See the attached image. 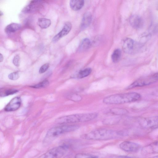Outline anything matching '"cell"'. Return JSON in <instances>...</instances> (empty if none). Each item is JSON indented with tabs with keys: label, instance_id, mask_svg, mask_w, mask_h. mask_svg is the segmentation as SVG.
<instances>
[{
	"label": "cell",
	"instance_id": "obj_32",
	"mask_svg": "<svg viewBox=\"0 0 158 158\" xmlns=\"http://www.w3.org/2000/svg\"><path fill=\"white\" fill-rule=\"evenodd\" d=\"M152 94L153 96L158 97V89L152 92Z\"/></svg>",
	"mask_w": 158,
	"mask_h": 158
},
{
	"label": "cell",
	"instance_id": "obj_1",
	"mask_svg": "<svg viewBox=\"0 0 158 158\" xmlns=\"http://www.w3.org/2000/svg\"><path fill=\"white\" fill-rule=\"evenodd\" d=\"M124 135V133L122 131L100 128L84 134L81 137L87 140H106L120 138Z\"/></svg>",
	"mask_w": 158,
	"mask_h": 158
},
{
	"label": "cell",
	"instance_id": "obj_26",
	"mask_svg": "<svg viewBox=\"0 0 158 158\" xmlns=\"http://www.w3.org/2000/svg\"><path fill=\"white\" fill-rule=\"evenodd\" d=\"M18 91V90L15 89H8L1 93V96L2 97L8 96L15 94Z\"/></svg>",
	"mask_w": 158,
	"mask_h": 158
},
{
	"label": "cell",
	"instance_id": "obj_20",
	"mask_svg": "<svg viewBox=\"0 0 158 158\" xmlns=\"http://www.w3.org/2000/svg\"><path fill=\"white\" fill-rule=\"evenodd\" d=\"M92 72V69L90 68H87L80 71L77 75L78 78H84L89 75Z\"/></svg>",
	"mask_w": 158,
	"mask_h": 158
},
{
	"label": "cell",
	"instance_id": "obj_3",
	"mask_svg": "<svg viewBox=\"0 0 158 158\" xmlns=\"http://www.w3.org/2000/svg\"><path fill=\"white\" fill-rule=\"evenodd\" d=\"M98 115L96 112L76 114L59 118L56 122L60 124L86 122L96 118Z\"/></svg>",
	"mask_w": 158,
	"mask_h": 158
},
{
	"label": "cell",
	"instance_id": "obj_18",
	"mask_svg": "<svg viewBox=\"0 0 158 158\" xmlns=\"http://www.w3.org/2000/svg\"><path fill=\"white\" fill-rule=\"evenodd\" d=\"M37 24L42 29H46L50 26L51 21L50 19L41 18L38 19Z\"/></svg>",
	"mask_w": 158,
	"mask_h": 158
},
{
	"label": "cell",
	"instance_id": "obj_34",
	"mask_svg": "<svg viewBox=\"0 0 158 158\" xmlns=\"http://www.w3.org/2000/svg\"><path fill=\"white\" fill-rule=\"evenodd\" d=\"M3 15V13L0 10V16H2Z\"/></svg>",
	"mask_w": 158,
	"mask_h": 158
},
{
	"label": "cell",
	"instance_id": "obj_29",
	"mask_svg": "<svg viewBox=\"0 0 158 158\" xmlns=\"http://www.w3.org/2000/svg\"><path fill=\"white\" fill-rule=\"evenodd\" d=\"M49 67V64L46 63L42 66L39 70V73H42L45 72L48 69Z\"/></svg>",
	"mask_w": 158,
	"mask_h": 158
},
{
	"label": "cell",
	"instance_id": "obj_6",
	"mask_svg": "<svg viewBox=\"0 0 158 158\" xmlns=\"http://www.w3.org/2000/svg\"><path fill=\"white\" fill-rule=\"evenodd\" d=\"M158 81V73L141 78L136 80L126 88L130 89L135 87H142L150 85Z\"/></svg>",
	"mask_w": 158,
	"mask_h": 158
},
{
	"label": "cell",
	"instance_id": "obj_13",
	"mask_svg": "<svg viewBox=\"0 0 158 158\" xmlns=\"http://www.w3.org/2000/svg\"><path fill=\"white\" fill-rule=\"evenodd\" d=\"M129 22L131 26L135 29H139L143 27V20L139 15H132L130 18Z\"/></svg>",
	"mask_w": 158,
	"mask_h": 158
},
{
	"label": "cell",
	"instance_id": "obj_15",
	"mask_svg": "<svg viewBox=\"0 0 158 158\" xmlns=\"http://www.w3.org/2000/svg\"><path fill=\"white\" fill-rule=\"evenodd\" d=\"M41 1H32L29 4L25 6L22 10L25 13L31 12L36 10L39 7V5Z\"/></svg>",
	"mask_w": 158,
	"mask_h": 158
},
{
	"label": "cell",
	"instance_id": "obj_35",
	"mask_svg": "<svg viewBox=\"0 0 158 158\" xmlns=\"http://www.w3.org/2000/svg\"><path fill=\"white\" fill-rule=\"evenodd\" d=\"M152 158H158V155L155 156L154 157H153Z\"/></svg>",
	"mask_w": 158,
	"mask_h": 158
},
{
	"label": "cell",
	"instance_id": "obj_17",
	"mask_svg": "<svg viewBox=\"0 0 158 158\" xmlns=\"http://www.w3.org/2000/svg\"><path fill=\"white\" fill-rule=\"evenodd\" d=\"M20 24L12 23L8 25L5 28V31L7 34L14 33L19 30L21 28Z\"/></svg>",
	"mask_w": 158,
	"mask_h": 158
},
{
	"label": "cell",
	"instance_id": "obj_16",
	"mask_svg": "<svg viewBox=\"0 0 158 158\" xmlns=\"http://www.w3.org/2000/svg\"><path fill=\"white\" fill-rule=\"evenodd\" d=\"M84 1L82 0H73L70 1L71 8L75 11L80 10L84 6Z\"/></svg>",
	"mask_w": 158,
	"mask_h": 158
},
{
	"label": "cell",
	"instance_id": "obj_2",
	"mask_svg": "<svg viewBox=\"0 0 158 158\" xmlns=\"http://www.w3.org/2000/svg\"><path fill=\"white\" fill-rule=\"evenodd\" d=\"M140 98V95L136 92L126 93L107 96L104 98L103 102L106 104H120L134 102Z\"/></svg>",
	"mask_w": 158,
	"mask_h": 158
},
{
	"label": "cell",
	"instance_id": "obj_31",
	"mask_svg": "<svg viewBox=\"0 0 158 158\" xmlns=\"http://www.w3.org/2000/svg\"><path fill=\"white\" fill-rule=\"evenodd\" d=\"M116 158H134L133 157H130L127 156H124V155H122V156H119Z\"/></svg>",
	"mask_w": 158,
	"mask_h": 158
},
{
	"label": "cell",
	"instance_id": "obj_9",
	"mask_svg": "<svg viewBox=\"0 0 158 158\" xmlns=\"http://www.w3.org/2000/svg\"><path fill=\"white\" fill-rule=\"evenodd\" d=\"M134 40L131 38H127L123 41L122 48L124 52L128 54H131L134 52L135 48Z\"/></svg>",
	"mask_w": 158,
	"mask_h": 158
},
{
	"label": "cell",
	"instance_id": "obj_7",
	"mask_svg": "<svg viewBox=\"0 0 158 158\" xmlns=\"http://www.w3.org/2000/svg\"><path fill=\"white\" fill-rule=\"evenodd\" d=\"M119 147L123 150L127 152H135L139 151L140 148V145L135 143L125 141L119 144Z\"/></svg>",
	"mask_w": 158,
	"mask_h": 158
},
{
	"label": "cell",
	"instance_id": "obj_27",
	"mask_svg": "<svg viewBox=\"0 0 158 158\" xmlns=\"http://www.w3.org/2000/svg\"><path fill=\"white\" fill-rule=\"evenodd\" d=\"M70 99L75 102H79L81 100L82 97L77 94H74L71 95L69 97Z\"/></svg>",
	"mask_w": 158,
	"mask_h": 158
},
{
	"label": "cell",
	"instance_id": "obj_21",
	"mask_svg": "<svg viewBox=\"0 0 158 158\" xmlns=\"http://www.w3.org/2000/svg\"><path fill=\"white\" fill-rule=\"evenodd\" d=\"M122 52L119 49L114 50L111 55V59L114 63H117L120 60Z\"/></svg>",
	"mask_w": 158,
	"mask_h": 158
},
{
	"label": "cell",
	"instance_id": "obj_24",
	"mask_svg": "<svg viewBox=\"0 0 158 158\" xmlns=\"http://www.w3.org/2000/svg\"><path fill=\"white\" fill-rule=\"evenodd\" d=\"M49 84V81L47 80H45L38 84L30 86L33 88L39 89L45 87Z\"/></svg>",
	"mask_w": 158,
	"mask_h": 158
},
{
	"label": "cell",
	"instance_id": "obj_12",
	"mask_svg": "<svg viewBox=\"0 0 158 158\" xmlns=\"http://www.w3.org/2000/svg\"><path fill=\"white\" fill-rule=\"evenodd\" d=\"M144 155L158 153V141H155L143 147L141 150Z\"/></svg>",
	"mask_w": 158,
	"mask_h": 158
},
{
	"label": "cell",
	"instance_id": "obj_8",
	"mask_svg": "<svg viewBox=\"0 0 158 158\" xmlns=\"http://www.w3.org/2000/svg\"><path fill=\"white\" fill-rule=\"evenodd\" d=\"M140 125L145 128H151L158 126V116L145 118L139 122Z\"/></svg>",
	"mask_w": 158,
	"mask_h": 158
},
{
	"label": "cell",
	"instance_id": "obj_14",
	"mask_svg": "<svg viewBox=\"0 0 158 158\" xmlns=\"http://www.w3.org/2000/svg\"><path fill=\"white\" fill-rule=\"evenodd\" d=\"M92 20V15L89 12H86L84 15L80 24L81 29H84L88 27Z\"/></svg>",
	"mask_w": 158,
	"mask_h": 158
},
{
	"label": "cell",
	"instance_id": "obj_10",
	"mask_svg": "<svg viewBox=\"0 0 158 158\" xmlns=\"http://www.w3.org/2000/svg\"><path fill=\"white\" fill-rule=\"evenodd\" d=\"M72 27V24L70 22H66L61 30L52 39V42L56 43L62 38L67 35L70 31Z\"/></svg>",
	"mask_w": 158,
	"mask_h": 158
},
{
	"label": "cell",
	"instance_id": "obj_30",
	"mask_svg": "<svg viewBox=\"0 0 158 158\" xmlns=\"http://www.w3.org/2000/svg\"><path fill=\"white\" fill-rule=\"evenodd\" d=\"M20 58L18 55H16L14 57L13 60V64L16 67H19L20 64Z\"/></svg>",
	"mask_w": 158,
	"mask_h": 158
},
{
	"label": "cell",
	"instance_id": "obj_5",
	"mask_svg": "<svg viewBox=\"0 0 158 158\" xmlns=\"http://www.w3.org/2000/svg\"><path fill=\"white\" fill-rule=\"evenodd\" d=\"M69 148V144L64 143L50 149L38 158H61L64 155Z\"/></svg>",
	"mask_w": 158,
	"mask_h": 158
},
{
	"label": "cell",
	"instance_id": "obj_11",
	"mask_svg": "<svg viewBox=\"0 0 158 158\" xmlns=\"http://www.w3.org/2000/svg\"><path fill=\"white\" fill-rule=\"evenodd\" d=\"M21 100L20 97H16L13 98L6 105L4 110L6 111H12L18 110L20 107Z\"/></svg>",
	"mask_w": 158,
	"mask_h": 158
},
{
	"label": "cell",
	"instance_id": "obj_25",
	"mask_svg": "<svg viewBox=\"0 0 158 158\" xmlns=\"http://www.w3.org/2000/svg\"><path fill=\"white\" fill-rule=\"evenodd\" d=\"M75 158H98V156L85 153H79L75 156Z\"/></svg>",
	"mask_w": 158,
	"mask_h": 158
},
{
	"label": "cell",
	"instance_id": "obj_4",
	"mask_svg": "<svg viewBox=\"0 0 158 158\" xmlns=\"http://www.w3.org/2000/svg\"><path fill=\"white\" fill-rule=\"evenodd\" d=\"M79 128V126L76 125H63L52 127L48 131L44 141L48 143L63 134L75 131Z\"/></svg>",
	"mask_w": 158,
	"mask_h": 158
},
{
	"label": "cell",
	"instance_id": "obj_22",
	"mask_svg": "<svg viewBox=\"0 0 158 158\" xmlns=\"http://www.w3.org/2000/svg\"><path fill=\"white\" fill-rule=\"evenodd\" d=\"M110 111L112 114L116 115H123L128 113L126 110L119 108H112L110 109Z\"/></svg>",
	"mask_w": 158,
	"mask_h": 158
},
{
	"label": "cell",
	"instance_id": "obj_33",
	"mask_svg": "<svg viewBox=\"0 0 158 158\" xmlns=\"http://www.w3.org/2000/svg\"><path fill=\"white\" fill-rule=\"evenodd\" d=\"M4 57L3 55L1 53H0V62H1L3 60Z\"/></svg>",
	"mask_w": 158,
	"mask_h": 158
},
{
	"label": "cell",
	"instance_id": "obj_28",
	"mask_svg": "<svg viewBox=\"0 0 158 158\" xmlns=\"http://www.w3.org/2000/svg\"><path fill=\"white\" fill-rule=\"evenodd\" d=\"M9 78L12 80H16L19 77V73L17 72H14L8 75Z\"/></svg>",
	"mask_w": 158,
	"mask_h": 158
},
{
	"label": "cell",
	"instance_id": "obj_19",
	"mask_svg": "<svg viewBox=\"0 0 158 158\" xmlns=\"http://www.w3.org/2000/svg\"><path fill=\"white\" fill-rule=\"evenodd\" d=\"M91 45L90 40L88 38H85L81 41L79 47V50L83 51L89 48Z\"/></svg>",
	"mask_w": 158,
	"mask_h": 158
},
{
	"label": "cell",
	"instance_id": "obj_23",
	"mask_svg": "<svg viewBox=\"0 0 158 158\" xmlns=\"http://www.w3.org/2000/svg\"><path fill=\"white\" fill-rule=\"evenodd\" d=\"M119 118L116 117L107 118L103 121L104 124L107 125H113L118 123L120 121Z\"/></svg>",
	"mask_w": 158,
	"mask_h": 158
}]
</instances>
